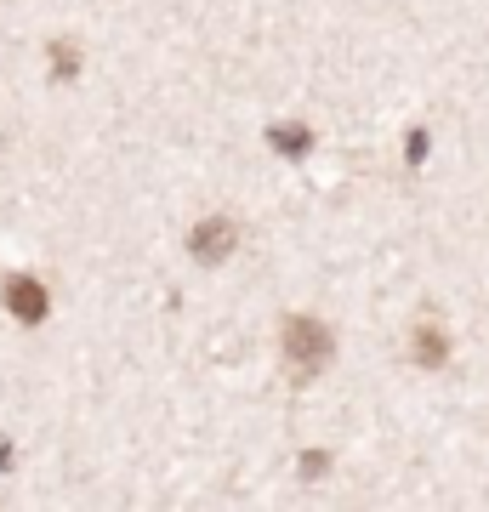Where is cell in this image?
<instances>
[{
	"mask_svg": "<svg viewBox=\"0 0 489 512\" xmlns=\"http://www.w3.org/2000/svg\"><path fill=\"white\" fill-rule=\"evenodd\" d=\"M444 353H450V348H444V336H438V330H421V336H416V359H421V365H444Z\"/></svg>",
	"mask_w": 489,
	"mask_h": 512,
	"instance_id": "obj_5",
	"label": "cell"
},
{
	"mask_svg": "<svg viewBox=\"0 0 489 512\" xmlns=\"http://www.w3.org/2000/svg\"><path fill=\"white\" fill-rule=\"evenodd\" d=\"M234 245H239L234 217H205V222H194V234H188V251L200 256V262H222Z\"/></svg>",
	"mask_w": 489,
	"mask_h": 512,
	"instance_id": "obj_2",
	"label": "cell"
},
{
	"mask_svg": "<svg viewBox=\"0 0 489 512\" xmlns=\"http://www.w3.org/2000/svg\"><path fill=\"white\" fill-rule=\"evenodd\" d=\"M330 353H336V336H330L319 319H290L285 325V359H290L296 376H319Z\"/></svg>",
	"mask_w": 489,
	"mask_h": 512,
	"instance_id": "obj_1",
	"label": "cell"
},
{
	"mask_svg": "<svg viewBox=\"0 0 489 512\" xmlns=\"http://www.w3.org/2000/svg\"><path fill=\"white\" fill-rule=\"evenodd\" d=\"M268 143L279 148V154H308V148H313V131H308V126H273Z\"/></svg>",
	"mask_w": 489,
	"mask_h": 512,
	"instance_id": "obj_4",
	"label": "cell"
},
{
	"mask_svg": "<svg viewBox=\"0 0 489 512\" xmlns=\"http://www.w3.org/2000/svg\"><path fill=\"white\" fill-rule=\"evenodd\" d=\"M52 63L57 74H74V46H52Z\"/></svg>",
	"mask_w": 489,
	"mask_h": 512,
	"instance_id": "obj_7",
	"label": "cell"
},
{
	"mask_svg": "<svg viewBox=\"0 0 489 512\" xmlns=\"http://www.w3.org/2000/svg\"><path fill=\"white\" fill-rule=\"evenodd\" d=\"M404 154H410V165H421V154H427V131H410V137H404Z\"/></svg>",
	"mask_w": 489,
	"mask_h": 512,
	"instance_id": "obj_6",
	"label": "cell"
},
{
	"mask_svg": "<svg viewBox=\"0 0 489 512\" xmlns=\"http://www.w3.org/2000/svg\"><path fill=\"white\" fill-rule=\"evenodd\" d=\"M6 308H12V319H23V325H40V319H46V291H40V279H29V274L6 279Z\"/></svg>",
	"mask_w": 489,
	"mask_h": 512,
	"instance_id": "obj_3",
	"label": "cell"
}]
</instances>
